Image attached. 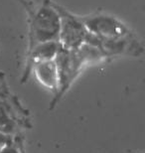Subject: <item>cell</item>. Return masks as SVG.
<instances>
[{
	"instance_id": "obj_1",
	"label": "cell",
	"mask_w": 145,
	"mask_h": 153,
	"mask_svg": "<svg viewBox=\"0 0 145 153\" xmlns=\"http://www.w3.org/2000/svg\"><path fill=\"white\" fill-rule=\"evenodd\" d=\"M28 14V51L40 43L59 41L60 16L52 0H20Z\"/></svg>"
},
{
	"instance_id": "obj_2",
	"label": "cell",
	"mask_w": 145,
	"mask_h": 153,
	"mask_svg": "<svg viewBox=\"0 0 145 153\" xmlns=\"http://www.w3.org/2000/svg\"><path fill=\"white\" fill-rule=\"evenodd\" d=\"M54 61L58 71V94L55 97L52 106L58 102L64 93H66L83 66L88 63L79 49L69 50L62 47L61 44Z\"/></svg>"
},
{
	"instance_id": "obj_3",
	"label": "cell",
	"mask_w": 145,
	"mask_h": 153,
	"mask_svg": "<svg viewBox=\"0 0 145 153\" xmlns=\"http://www.w3.org/2000/svg\"><path fill=\"white\" fill-rule=\"evenodd\" d=\"M54 6L60 16L59 43L62 47L69 50L79 49L83 44H85L89 32L82 23L79 16L72 14L55 2Z\"/></svg>"
},
{
	"instance_id": "obj_4",
	"label": "cell",
	"mask_w": 145,
	"mask_h": 153,
	"mask_svg": "<svg viewBox=\"0 0 145 153\" xmlns=\"http://www.w3.org/2000/svg\"><path fill=\"white\" fill-rule=\"evenodd\" d=\"M80 19L89 33L100 38H120L134 35L124 23L106 13H95L80 17Z\"/></svg>"
},
{
	"instance_id": "obj_5",
	"label": "cell",
	"mask_w": 145,
	"mask_h": 153,
	"mask_svg": "<svg viewBox=\"0 0 145 153\" xmlns=\"http://www.w3.org/2000/svg\"><path fill=\"white\" fill-rule=\"evenodd\" d=\"M19 102L9 91L0 94V131L11 135L16 132L20 125L26 123Z\"/></svg>"
},
{
	"instance_id": "obj_6",
	"label": "cell",
	"mask_w": 145,
	"mask_h": 153,
	"mask_svg": "<svg viewBox=\"0 0 145 153\" xmlns=\"http://www.w3.org/2000/svg\"><path fill=\"white\" fill-rule=\"evenodd\" d=\"M97 47L107 57L121 56H140L143 53V46L141 45L136 35L120 38H100L97 37Z\"/></svg>"
},
{
	"instance_id": "obj_7",
	"label": "cell",
	"mask_w": 145,
	"mask_h": 153,
	"mask_svg": "<svg viewBox=\"0 0 145 153\" xmlns=\"http://www.w3.org/2000/svg\"><path fill=\"white\" fill-rule=\"evenodd\" d=\"M59 48H60L59 41H48L37 44L32 49H30L28 51V61H27L26 69L22 78V82L27 81L35 64L43 61L54 60Z\"/></svg>"
},
{
	"instance_id": "obj_8",
	"label": "cell",
	"mask_w": 145,
	"mask_h": 153,
	"mask_svg": "<svg viewBox=\"0 0 145 153\" xmlns=\"http://www.w3.org/2000/svg\"><path fill=\"white\" fill-rule=\"evenodd\" d=\"M35 75L43 85L57 93L58 90V71L54 60L39 62L33 66Z\"/></svg>"
},
{
	"instance_id": "obj_9",
	"label": "cell",
	"mask_w": 145,
	"mask_h": 153,
	"mask_svg": "<svg viewBox=\"0 0 145 153\" xmlns=\"http://www.w3.org/2000/svg\"><path fill=\"white\" fill-rule=\"evenodd\" d=\"M13 143V137L11 134H7L0 131V149L8 144Z\"/></svg>"
},
{
	"instance_id": "obj_10",
	"label": "cell",
	"mask_w": 145,
	"mask_h": 153,
	"mask_svg": "<svg viewBox=\"0 0 145 153\" xmlns=\"http://www.w3.org/2000/svg\"><path fill=\"white\" fill-rule=\"evenodd\" d=\"M0 153H20V151H19V149L12 143V144H8L4 146V147H2L0 149Z\"/></svg>"
},
{
	"instance_id": "obj_11",
	"label": "cell",
	"mask_w": 145,
	"mask_h": 153,
	"mask_svg": "<svg viewBox=\"0 0 145 153\" xmlns=\"http://www.w3.org/2000/svg\"><path fill=\"white\" fill-rule=\"evenodd\" d=\"M7 91H9V90H8V87H7V84H6L4 75L0 72V94L7 93Z\"/></svg>"
}]
</instances>
